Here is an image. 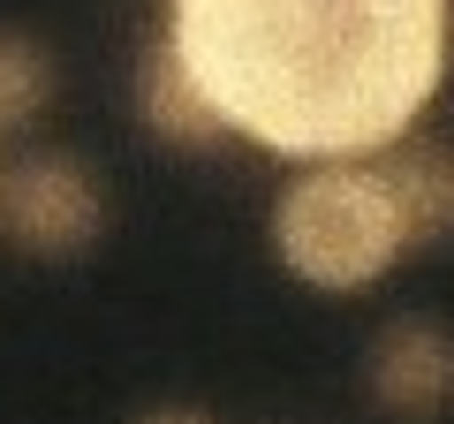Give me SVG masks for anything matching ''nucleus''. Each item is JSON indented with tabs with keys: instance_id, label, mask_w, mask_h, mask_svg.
<instances>
[{
	"instance_id": "nucleus-1",
	"label": "nucleus",
	"mask_w": 454,
	"mask_h": 424,
	"mask_svg": "<svg viewBox=\"0 0 454 424\" xmlns=\"http://www.w3.org/2000/svg\"><path fill=\"white\" fill-rule=\"evenodd\" d=\"M167 46L280 160H372L432 114L454 0H167Z\"/></svg>"
},
{
	"instance_id": "nucleus-2",
	"label": "nucleus",
	"mask_w": 454,
	"mask_h": 424,
	"mask_svg": "<svg viewBox=\"0 0 454 424\" xmlns=\"http://www.w3.org/2000/svg\"><path fill=\"white\" fill-rule=\"evenodd\" d=\"M409 250L417 243L379 160H303L273 205V258L318 295L379 288Z\"/></svg>"
},
{
	"instance_id": "nucleus-3",
	"label": "nucleus",
	"mask_w": 454,
	"mask_h": 424,
	"mask_svg": "<svg viewBox=\"0 0 454 424\" xmlns=\"http://www.w3.org/2000/svg\"><path fill=\"white\" fill-rule=\"evenodd\" d=\"M106 228L98 175L76 152H23L0 175V235L31 258H83Z\"/></svg>"
},
{
	"instance_id": "nucleus-4",
	"label": "nucleus",
	"mask_w": 454,
	"mask_h": 424,
	"mask_svg": "<svg viewBox=\"0 0 454 424\" xmlns=\"http://www.w3.org/2000/svg\"><path fill=\"white\" fill-rule=\"evenodd\" d=\"M364 387L387 417L432 424L454 409V326L432 310H402L372 334V357H364Z\"/></svg>"
},
{
	"instance_id": "nucleus-5",
	"label": "nucleus",
	"mask_w": 454,
	"mask_h": 424,
	"mask_svg": "<svg viewBox=\"0 0 454 424\" xmlns=\"http://www.w3.org/2000/svg\"><path fill=\"white\" fill-rule=\"evenodd\" d=\"M137 114H145V130L160 137V145H175V152H212L220 137H235L227 114L212 106V91L190 76V61H182L167 38L145 53V68H137Z\"/></svg>"
},
{
	"instance_id": "nucleus-6",
	"label": "nucleus",
	"mask_w": 454,
	"mask_h": 424,
	"mask_svg": "<svg viewBox=\"0 0 454 424\" xmlns=\"http://www.w3.org/2000/svg\"><path fill=\"white\" fill-rule=\"evenodd\" d=\"M372 160H379V175H387L394 205H402V220H409V243L432 250L439 235L454 228V152L409 130V137H394L387 152H372Z\"/></svg>"
},
{
	"instance_id": "nucleus-7",
	"label": "nucleus",
	"mask_w": 454,
	"mask_h": 424,
	"mask_svg": "<svg viewBox=\"0 0 454 424\" xmlns=\"http://www.w3.org/2000/svg\"><path fill=\"white\" fill-rule=\"evenodd\" d=\"M53 98V53L31 31L0 23V130H31Z\"/></svg>"
},
{
	"instance_id": "nucleus-8",
	"label": "nucleus",
	"mask_w": 454,
	"mask_h": 424,
	"mask_svg": "<svg viewBox=\"0 0 454 424\" xmlns=\"http://www.w3.org/2000/svg\"><path fill=\"white\" fill-rule=\"evenodd\" d=\"M145 424H205V417H190V409H160V417H145Z\"/></svg>"
}]
</instances>
